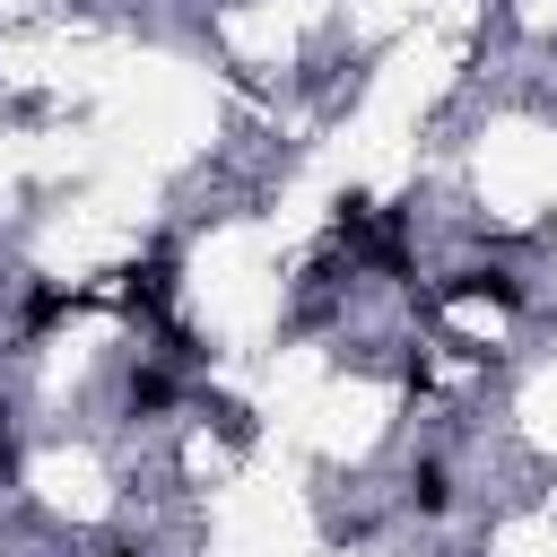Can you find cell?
<instances>
[{
    "label": "cell",
    "mask_w": 557,
    "mask_h": 557,
    "mask_svg": "<svg viewBox=\"0 0 557 557\" xmlns=\"http://www.w3.org/2000/svg\"><path fill=\"white\" fill-rule=\"evenodd\" d=\"M113 557H139V548H113Z\"/></svg>",
    "instance_id": "6da1fadb"
}]
</instances>
